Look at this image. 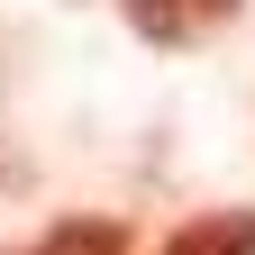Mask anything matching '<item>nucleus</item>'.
I'll return each instance as SVG.
<instances>
[{"mask_svg": "<svg viewBox=\"0 0 255 255\" xmlns=\"http://www.w3.org/2000/svg\"><path fill=\"white\" fill-rule=\"evenodd\" d=\"M246 9V0H128V27L155 46H191V37H210V27H228Z\"/></svg>", "mask_w": 255, "mask_h": 255, "instance_id": "f257e3e1", "label": "nucleus"}, {"mask_svg": "<svg viewBox=\"0 0 255 255\" xmlns=\"http://www.w3.org/2000/svg\"><path fill=\"white\" fill-rule=\"evenodd\" d=\"M155 255H255V210H201V219H182Z\"/></svg>", "mask_w": 255, "mask_h": 255, "instance_id": "f03ea898", "label": "nucleus"}, {"mask_svg": "<svg viewBox=\"0 0 255 255\" xmlns=\"http://www.w3.org/2000/svg\"><path fill=\"white\" fill-rule=\"evenodd\" d=\"M18 255H137V237L119 219H55L46 237H27Z\"/></svg>", "mask_w": 255, "mask_h": 255, "instance_id": "7ed1b4c3", "label": "nucleus"}]
</instances>
